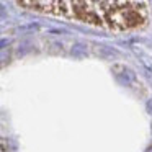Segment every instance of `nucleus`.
Returning <instances> with one entry per match:
<instances>
[{
    "label": "nucleus",
    "mask_w": 152,
    "mask_h": 152,
    "mask_svg": "<svg viewBox=\"0 0 152 152\" xmlns=\"http://www.w3.org/2000/svg\"><path fill=\"white\" fill-rule=\"evenodd\" d=\"M20 5L115 30H129L145 21L142 2H20Z\"/></svg>",
    "instance_id": "f257e3e1"
},
{
    "label": "nucleus",
    "mask_w": 152,
    "mask_h": 152,
    "mask_svg": "<svg viewBox=\"0 0 152 152\" xmlns=\"http://www.w3.org/2000/svg\"><path fill=\"white\" fill-rule=\"evenodd\" d=\"M147 111L152 115V100H149V103H147Z\"/></svg>",
    "instance_id": "f03ea898"
}]
</instances>
